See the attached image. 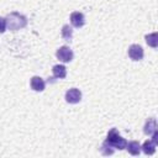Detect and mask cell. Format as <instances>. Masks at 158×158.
<instances>
[{"label": "cell", "instance_id": "cell-1", "mask_svg": "<svg viewBox=\"0 0 158 158\" xmlns=\"http://www.w3.org/2000/svg\"><path fill=\"white\" fill-rule=\"evenodd\" d=\"M5 19H6V27L12 31L23 28L27 25V17L20 12H11Z\"/></svg>", "mask_w": 158, "mask_h": 158}, {"label": "cell", "instance_id": "cell-2", "mask_svg": "<svg viewBox=\"0 0 158 158\" xmlns=\"http://www.w3.org/2000/svg\"><path fill=\"white\" fill-rule=\"evenodd\" d=\"M104 142L107 143L110 147L116 148V149H125L126 144H127V141L120 136V133L117 132L116 128H111L109 131V133L106 136V139Z\"/></svg>", "mask_w": 158, "mask_h": 158}, {"label": "cell", "instance_id": "cell-3", "mask_svg": "<svg viewBox=\"0 0 158 158\" xmlns=\"http://www.w3.org/2000/svg\"><path fill=\"white\" fill-rule=\"evenodd\" d=\"M56 56H57V58H58L60 62H63V63H68V62L73 60V57H74L72 48L68 47V46H62V47H59V48L57 49V52H56Z\"/></svg>", "mask_w": 158, "mask_h": 158}, {"label": "cell", "instance_id": "cell-4", "mask_svg": "<svg viewBox=\"0 0 158 158\" xmlns=\"http://www.w3.org/2000/svg\"><path fill=\"white\" fill-rule=\"evenodd\" d=\"M127 53H128V57L132 59V60H141L142 58H143V54H144V52H143V48L139 46V44H131L130 47H128V51H127Z\"/></svg>", "mask_w": 158, "mask_h": 158}, {"label": "cell", "instance_id": "cell-5", "mask_svg": "<svg viewBox=\"0 0 158 158\" xmlns=\"http://www.w3.org/2000/svg\"><path fill=\"white\" fill-rule=\"evenodd\" d=\"M81 100V91L77 88H72L65 93V101L69 104H78Z\"/></svg>", "mask_w": 158, "mask_h": 158}, {"label": "cell", "instance_id": "cell-6", "mask_svg": "<svg viewBox=\"0 0 158 158\" xmlns=\"http://www.w3.org/2000/svg\"><path fill=\"white\" fill-rule=\"evenodd\" d=\"M70 23L77 27V28H80L85 25V16L83 12H79V11H74L70 14Z\"/></svg>", "mask_w": 158, "mask_h": 158}, {"label": "cell", "instance_id": "cell-7", "mask_svg": "<svg viewBox=\"0 0 158 158\" xmlns=\"http://www.w3.org/2000/svg\"><path fill=\"white\" fill-rule=\"evenodd\" d=\"M30 85H31L32 90H35V91H43L44 88H46V83H44V80H43L41 77H37V75H35V77L31 78V80H30Z\"/></svg>", "mask_w": 158, "mask_h": 158}, {"label": "cell", "instance_id": "cell-8", "mask_svg": "<svg viewBox=\"0 0 158 158\" xmlns=\"http://www.w3.org/2000/svg\"><path fill=\"white\" fill-rule=\"evenodd\" d=\"M154 131H157V121L154 117H149L146 123H144V127H143V132L148 136H151Z\"/></svg>", "mask_w": 158, "mask_h": 158}, {"label": "cell", "instance_id": "cell-9", "mask_svg": "<svg viewBox=\"0 0 158 158\" xmlns=\"http://www.w3.org/2000/svg\"><path fill=\"white\" fill-rule=\"evenodd\" d=\"M52 70H53V77H54V78L63 79V78H65V75H67V68H65L63 64H56Z\"/></svg>", "mask_w": 158, "mask_h": 158}, {"label": "cell", "instance_id": "cell-10", "mask_svg": "<svg viewBox=\"0 0 158 158\" xmlns=\"http://www.w3.org/2000/svg\"><path fill=\"white\" fill-rule=\"evenodd\" d=\"M126 149L128 151L130 154L132 156H138L139 152H141V144L137 142V141H131L126 144Z\"/></svg>", "mask_w": 158, "mask_h": 158}, {"label": "cell", "instance_id": "cell-11", "mask_svg": "<svg viewBox=\"0 0 158 158\" xmlns=\"http://www.w3.org/2000/svg\"><path fill=\"white\" fill-rule=\"evenodd\" d=\"M141 149L143 151V153H144V154H148V156H151V154H153V153L156 152V144H154L152 141L147 139V141H146V142L142 144Z\"/></svg>", "mask_w": 158, "mask_h": 158}, {"label": "cell", "instance_id": "cell-12", "mask_svg": "<svg viewBox=\"0 0 158 158\" xmlns=\"http://www.w3.org/2000/svg\"><path fill=\"white\" fill-rule=\"evenodd\" d=\"M146 42L148 46L153 47V48H157L158 46V37H157V32H153V33H149V35H146Z\"/></svg>", "mask_w": 158, "mask_h": 158}, {"label": "cell", "instance_id": "cell-13", "mask_svg": "<svg viewBox=\"0 0 158 158\" xmlns=\"http://www.w3.org/2000/svg\"><path fill=\"white\" fill-rule=\"evenodd\" d=\"M62 37L65 40V41H72V37H73V30L69 25H63L62 27Z\"/></svg>", "mask_w": 158, "mask_h": 158}, {"label": "cell", "instance_id": "cell-14", "mask_svg": "<svg viewBox=\"0 0 158 158\" xmlns=\"http://www.w3.org/2000/svg\"><path fill=\"white\" fill-rule=\"evenodd\" d=\"M100 151H101V153L104 154V156H111L112 153H114V148L112 147H110L107 143H105V142H102V144H101V147H100Z\"/></svg>", "mask_w": 158, "mask_h": 158}, {"label": "cell", "instance_id": "cell-15", "mask_svg": "<svg viewBox=\"0 0 158 158\" xmlns=\"http://www.w3.org/2000/svg\"><path fill=\"white\" fill-rule=\"evenodd\" d=\"M6 31V19L0 16V33H4Z\"/></svg>", "mask_w": 158, "mask_h": 158}, {"label": "cell", "instance_id": "cell-16", "mask_svg": "<svg viewBox=\"0 0 158 158\" xmlns=\"http://www.w3.org/2000/svg\"><path fill=\"white\" fill-rule=\"evenodd\" d=\"M151 136H152V139H151V141L157 146V144H158V131H154Z\"/></svg>", "mask_w": 158, "mask_h": 158}]
</instances>
